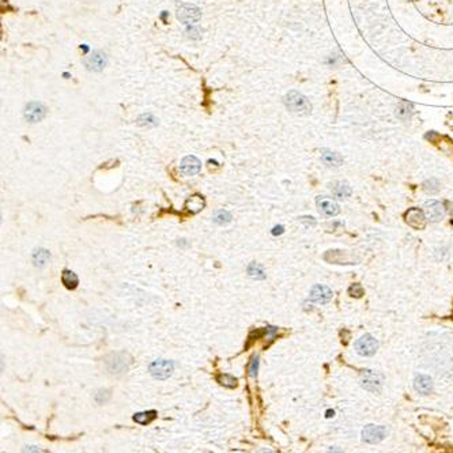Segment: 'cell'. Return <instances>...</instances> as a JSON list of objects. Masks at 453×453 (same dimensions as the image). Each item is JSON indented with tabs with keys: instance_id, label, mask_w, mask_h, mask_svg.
<instances>
[{
	"instance_id": "1",
	"label": "cell",
	"mask_w": 453,
	"mask_h": 453,
	"mask_svg": "<svg viewBox=\"0 0 453 453\" xmlns=\"http://www.w3.org/2000/svg\"><path fill=\"white\" fill-rule=\"evenodd\" d=\"M284 105L292 113L300 114V116H305L312 112V105H310L309 100L304 94H301L300 92H296V90H292L286 94Z\"/></svg>"
},
{
	"instance_id": "2",
	"label": "cell",
	"mask_w": 453,
	"mask_h": 453,
	"mask_svg": "<svg viewBox=\"0 0 453 453\" xmlns=\"http://www.w3.org/2000/svg\"><path fill=\"white\" fill-rule=\"evenodd\" d=\"M177 18L185 25H193L201 18V10L195 5L181 3L177 9Z\"/></svg>"
},
{
	"instance_id": "3",
	"label": "cell",
	"mask_w": 453,
	"mask_h": 453,
	"mask_svg": "<svg viewBox=\"0 0 453 453\" xmlns=\"http://www.w3.org/2000/svg\"><path fill=\"white\" fill-rule=\"evenodd\" d=\"M355 350L362 357H372L379 350V340L372 335H363L355 342Z\"/></svg>"
},
{
	"instance_id": "4",
	"label": "cell",
	"mask_w": 453,
	"mask_h": 453,
	"mask_svg": "<svg viewBox=\"0 0 453 453\" xmlns=\"http://www.w3.org/2000/svg\"><path fill=\"white\" fill-rule=\"evenodd\" d=\"M148 370L154 379L166 380L169 379L175 370V363L172 361H166V359H159V361H154L148 366Z\"/></svg>"
},
{
	"instance_id": "5",
	"label": "cell",
	"mask_w": 453,
	"mask_h": 453,
	"mask_svg": "<svg viewBox=\"0 0 453 453\" xmlns=\"http://www.w3.org/2000/svg\"><path fill=\"white\" fill-rule=\"evenodd\" d=\"M108 63V57L102 51H93L90 55L83 59V64L89 71L93 72H100L106 67Z\"/></svg>"
},
{
	"instance_id": "6",
	"label": "cell",
	"mask_w": 453,
	"mask_h": 453,
	"mask_svg": "<svg viewBox=\"0 0 453 453\" xmlns=\"http://www.w3.org/2000/svg\"><path fill=\"white\" fill-rule=\"evenodd\" d=\"M387 437V429L379 425H367L362 430V441L367 444H379Z\"/></svg>"
},
{
	"instance_id": "7",
	"label": "cell",
	"mask_w": 453,
	"mask_h": 453,
	"mask_svg": "<svg viewBox=\"0 0 453 453\" xmlns=\"http://www.w3.org/2000/svg\"><path fill=\"white\" fill-rule=\"evenodd\" d=\"M404 219L405 223L415 230H422L426 227L427 217L425 211H422L421 209H409L404 214Z\"/></svg>"
},
{
	"instance_id": "8",
	"label": "cell",
	"mask_w": 453,
	"mask_h": 453,
	"mask_svg": "<svg viewBox=\"0 0 453 453\" xmlns=\"http://www.w3.org/2000/svg\"><path fill=\"white\" fill-rule=\"evenodd\" d=\"M361 384L366 391L377 393L381 391L383 387V377L375 370H366L361 377Z\"/></svg>"
},
{
	"instance_id": "9",
	"label": "cell",
	"mask_w": 453,
	"mask_h": 453,
	"mask_svg": "<svg viewBox=\"0 0 453 453\" xmlns=\"http://www.w3.org/2000/svg\"><path fill=\"white\" fill-rule=\"evenodd\" d=\"M47 113V108L41 102H30L26 105V108L23 110L25 118L29 122H38L45 117Z\"/></svg>"
},
{
	"instance_id": "10",
	"label": "cell",
	"mask_w": 453,
	"mask_h": 453,
	"mask_svg": "<svg viewBox=\"0 0 453 453\" xmlns=\"http://www.w3.org/2000/svg\"><path fill=\"white\" fill-rule=\"evenodd\" d=\"M425 214L431 222H440L445 217V207L437 200H427L425 203Z\"/></svg>"
},
{
	"instance_id": "11",
	"label": "cell",
	"mask_w": 453,
	"mask_h": 453,
	"mask_svg": "<svg viewBox=\"0 0 453 453\" xmlns=\"http://www.w3.org/2000/svg\"><path fill=\"white\" fill-rule=\"evenodd\" d=\"M332 290L324 284H316L310 290V300L317 304H327L332 300Z\"/></svg>"
},
{
	"instance_id": "12",
	"label": "cell",
	"mask_w": 453,
	"mask_h": 453,
	"mask_svg": "<svg viewBox=\"0 0 453 453\" xmlns=\"http://www.w3.org/2000/svg\"><path fill=\"white\" fill-rule=\"evenodd\" d=\"M316 203H317V207L320 210V213L324 214L325 217H335L339 214V205L336 204L335 201L332 199H328L325 196H318L316 199Z\"/></svg>"
},
{
	"instance_id": "13",
	"label": "cell",
	"mask_w": 453,
	"mask_h": 453,
	"mask_svg": "<svg viewBox=\"0 0 453 453\" xmlns=\"http://www.w3.org/2000/svg\"><path fill=\"white\" fill-rule=\"evenodd\" d=\"M180 169L185 176H195L200 172L201 162L193 155H188L181 161Z\"/></svg>"
},
{
	"instance_id": "14",
	"label": "cell",
	"mask_w": 453,
	"mask_h": 453,
	"mask_svg": "<svg viewBox=\"0 0 453 453\" xmlns=\"http://www.w3.org/2000/svg\"><path fill=\"white\" fill-rule=\"evenodd\" d=\"M324 259L334 264H355L351 256L344 251H328L324 255Z\"/></svg>"
},
{
	"instance_id": "15",
	"label": "cell",
	"mask_w": 453,
	"mask_h": 453,
	"mask_svg": "<svg viewBox=\"0 0 453 453\" xmlns=\"http://www.w3.org/2000/svg\"><path fill=\"white\" fill-rule=\"evenodd\" d=\"M414 388L421 395H429L433 391V381L429 376L419 375L414 380Z\"/></svg>"
},
{
	"instance_id": "16",
	"label": "cell",
	"mask_w": 453,
	"mask_h": 453,
	"mask_svg": "<svg viewBox=\"0 0 453 453\" xmlns=\"http://www.w3.org/2000/svg\"><path fill=\"white\" fill-rule=\"evenodd\" d=\"M321 159L330 168H339L343 163V158L335 151H331V150H322Z\"/></svg>"
},
{
	"instance_id": "17",
	"label": "cell",
	"mask_w": 453,
	"mask_h": 453,
	"mask_svg": "<svg viewBox=\"0 0 453 453\" xmlns=\"http://www.w3.org/2000/svg\"><path fill=\"white\" fill-rule=\"evenodd\" d=\"M414 113V105L411 102H407V101H401L400 104L396 106V110H395V114H396L397 118H400L403 121L408 120Z\"/></svg>"
},
{
	"instance_id": "18",
	"label": "cell",
	"mask_w": 453,
	"mask_h": 453,
	"mask_svg": "<svg viewBox=\"0 0 453 453\" xmlns=\"http://www.w3.org/2000/svg\"><path fill=\"white\" fill-rule=\"evenodd\" d=\"M116 359V363L112 361H108V367H109L110 373H122L128 369V365H130V361H124L126 359V354H122L121 359H117L118 354H112Z\"/></svg>"
},
{
	"instance_id": "19",
	"label": "cell",
	"mask_w": 453,
	"mask_h": 453,
	"mask_svg": "<svg viewBox=\"0 0 453 453\" xmlns=\"http://www.w3.org/2000/svg\"><path fill=\"white\" fill-rule=\"evenodd\" d=\"M49 260H51V253L47 249H37L33 253V263L38 268H44L48 266Z\"/></svg>"
},
{
	"instance_id": "20",
	"label": "cell",
	"mask_w": 453,
	"mask_h": 453,
	"mask_svg": "<svg viewBox=\"0 0 453 453\" xmlns=\"http://www.w3.org/2000/svg\"><path fill=\"white\" fill-rule=\"evenodd\" d=\"M61 282H63V284H64L67 289L74 290V289L78 287V284H79L78 275L70 270L63 271V275H61Z\"/></svg>"
},
{
	"instance_id": "21",
	"label": "cell",
	"mask_w": 453,
	"mask_h": 453,
	"mask_svg": "<svg viewBox=\"0 0 453 453\" xmlns=\"http://www.w3.org/2000/svg\"><path fill=\"white\" fill-rule=\"evenodd\" d=\"M332 193L335 195L336 197L339 199H343V197H349L351 195V188L350 185H347L346 183H340V181H336V183L332 184Z\"/></svg>"
},
{
	"instance_id": "22",
	"label": "cell",
	"mask_w": 453,
	"mask_h": 453,
	"mask_svg": "<svg viewBox=\"0 0 453 453\" xmlns=\"http://www.w3.org/2000/svg\"><path fill=\"white\" fill-rule=\"evenodd\" d=\"M185 207H187L192 214H197L199 211L203 210V207H204V200H203V197L201 196L195 195V196H192L188 199L187 203H185Z\"/></svg>"
},
{
	"instance_id": "23",
	"label": "cell",
	"mask_w": 453,
	"mask_h": 453,
	"mask_svg": "<svg viewBox=\"0 0 453 453\" xmlns=\"http://www.w3.org/2000/svg\"><path fill=\"white\" fill-rule=\"evenodd\" d=\"M157 418V411H144V413H139V414H135L134 417V421L139 425H148L151 423L154 419Z\"/></svg>"
},
{
	"instance_id": "24",
	"label": "cell",
	"mask_w": 453,
	"mask_h": 453,
	"mask_svg": "<svg viewBox=\"0 0 453 453\" xmlns=\"http://www.w3.org/2000/svg\"><path fill=\"white\" fill-rule=\"evenodd\" d=\"M248 274L252 276V278L256 279H264L266 278V272H264V268L260 264H256V263H252L251 266L248 267Z\"/></svg>"
},
{
	"instance_id": "25",
	"label": "cell",
	"mask_w": 453,
	"mask_h": 453,
	"mask_svg": "<svg viewBox=\"0 0 453 453\" xmlns=\"http://www.w3.org/2000/svg\"><path fill=\"white\" fill-rule=\"evenodd\" d=\"M231 221V214L225 211V210H219L214 214V222L218 225H226Z\"/></svg>"
},
{
	"instance_id": "26",
	"label": "cell",
	"mask_w": 453,
	"mask_h": 453,
	"mask_svg": "<svg viewBox=\"0 0 453 453\" xmlns=\"http://www.w3.org/2000/svg\"><path fill=\"white\" fill-rule=\"evenodd\" d=\"M217 381L226 388H234L237 385V379H234L233 376L229 375H219L217 377Z\"/></svg>"
},
{
	"instance_id": "27",
	"label": "cell",
	"mask_w": 453,
	"mask_h": 453,
	"mask_svg": "<svg viewBox=\"0 0 453 453\" xmlns=\"http://www.w3.org/2000/svg\"><path fill=\"white\" fill-rule=\"evenodd\" d=\"M423 188H425V191L431 192V193H433V192L438 191V183H437L434 179L427 180V181L423 183Z\"/></svg>"
},
{
	"instance_id": "28",
	"label": "cell",
	"mask_w": 453,
	"mask_h": 453,
	"mask_svg": "<svg viewBox=\"0 0 453 453\" xmlns=\"http://www.w3.org/2000/svg\"><path fill=\"white\" fill-rule=\"evenodd\" d=\"M257 369H259V358L253 357L252 361H251V363H249L248 366L249 376H251V377H256Z\"/></svg>"
},
{
	"instance_id": "29",
	"label": "cell",
	"mask_w": 453,
	"mask_h": 453,
	"mask_svg": "<svg viewBox=\"0 0 453 453\" xmlns=\"http://www.w3.org/2000/svg\"><path fill=\"white\" fill-rule=\"evenodd\" d=\"M349 293H350V296L359 298V297L363 296V289H362L361 284H353V286L349 289Z\"/></svg>"
},
{
	"instance_id": "30",
	"label": "cell",
	"mask_w": 453,
	"mask_h": 453,
	"mask_svg": "<svg viewBox=\"0 0 453 453\" xmlns=\"http://www.w3.org/2000/svg\"><path fill=\"white\" fill-rule=\"evenodd\" d=\"M284 231V227L283 226H275L274 230H272V234L274 235H280Z\"/></svg>"
},
{
	"instance_id": "31",
	"label": "cell",
	"mask_w": 453,
	"mask_h": 453,
	"mask_svg": "<svg viewBox=\"0 0 453 453\" xmlns=\"http://www.w3.org/2000/svg\"><path fill=\"white\" fill-rule=\"evenodd\" d=\"M23 450H25V452H44V450L35 448V446H26V449H23Z\"/></svg>"
},
{
	"instance_id": "32",
	"label": "cell",
	"mask_w": 453,
	"mask_h": 453,
	"mask_svg": "<svg viewBox=\"0 0 453 453\" xmlns=\"http://www.w3.org/2000/svg\"><path fill=\"white\" fill-rule=\"evenodd\" d=\"M331 417H334V411H328L327 418H331Z\"/></svg>"
}]
</instances>
